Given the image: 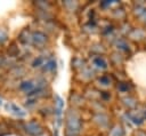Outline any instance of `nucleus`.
Returning a JSON list of instances; mask_svg holds the SVG:
<instances>
[{"mask_svg": "<svg viewBox=\"0 0 146 136\" xmlns=\"http://www.w3.org/2000/svg\"><path fill=\"white\" fill-rule=\"evenodd\" d=\"M81 130V120L75 110H70L66 114V136H79Z\"/></svg>", "mask_w": 146, "mask_h": 136, "instance_id": "nucleus-1", "label": "nucleus"}, {"mask_svg": "<svg viewBox=\"0 0 146 136\" xmlns=\"http://www.w3.org/2000/svg\"><path fill=\"white\" fill-rule=\"evenodd\" d=\"M24 129H25V131H26L29 135H31V136H39V135H41L42 131H43L41 125L38 123L36 121H29V122H26V123L24 125Z\"/></svg>", "mask_w": 146, "mask_h": 136, "instance_id": "nucleus-2", "label": "nucleus"}, {"mask_svg": "<svg viewBox=\"0 0 146 136\" xmlns=\"http://www.w3.org/2000/svg\"><path fill=\"white\" fill-rule=\"evenodd\" d=\"M48 41V37L43 33V32H40V31H36L34 33H32V43L39 48H42L46 46Z\"/></svg>", "mask_w": 146, "mask_h": 136, "instance_id": "nucleus-3", "label": "nucleus"}, {"mask_svg": "<svg viewBox=\"0 0 146 136\" xmlns=\"http://www.w3.org/2000/svg\"><path fill=\"white\" fill-rule=\"evenodd\" d=\"M94 121L100 126V127H107L108 126V117L104 113H97L94 115Z\"/></svg>", "mask_w": 146, "mask_h": 136, "instance_id": "nucleus-4", "label": "nucleus"}, {"mask_svg": "<svg viewBox=\"0 0 146 136\" xmlns=\"http://www.w3.org/2000/svg\"><path fill=\"white\" fill-rule=\"evenodd\" d=\"M92 63H94V65L96 66V67H98V69H100V70H105L106 67H107V62L105 61V58L104 57H102V56H95L94 58H92Z\"/></svg>", "mask_w": 146, "mask_h": 136, "instance_id": "nucleus-5", "label": "nucleus"}, {"mask_svg": "<svg viewBox=\"0 0 146 136\" xmlns=\"http://www.w3.org/2000/svg\"><path fill=\"white\" fill-rule=\"evenodd\" d=\"M34 87H35V85H34L31 80L24 81V82H22V85H21V89L24 90L25 93H32V91L34 90Z\"/></svg>", "mask_w": 146, "mask_h": 136, "instance_id": "nucleus-6", "label": "nucleus"}, {"mask_svg": "<svg viewBox=\"0 0 146 136\" xmlns=\"http://www.w3.org/2000/svg\"><path fill=\"white\" fill-rule=\"evenodd\" d=\"M122 103H123L127 107H129V109L135 107V106H136V104H137L136 99H135L133 97H130V96H127V97L122 98Z\"/></svg>", "mask_w": 146, "mask_h": 136, "instance_id": "nucleus-7", "label": "nucleus"}, {"mask_svg": "<svg viewBox=\"0 0 146 136\" xmlns=\"http://www.w3.org/2000/svg\"><path fill=\"white\" fill-rule=\"evenodd\" d=\"M7 107H8V109H10L13 113H15V114H17V115H19V117H24V115H25V112H24L22 109L17 107L15 104L9 103V104H7Z\"/></svg>", "mask_w": 146, "mask_h": 136, "instance_id": "nucleus-8", "label": "nucleus"}, {"mask_svg": "<svg viewBox=\"0 0 146 136\" xmlns=\"http://www.w3.org/2000/svg\"><path fill=\"white\" fill-rule=\"evenodd\" d=\"M124 131L121 126H114L110 131V136H123Z\"/></svg>", "mask_w": 146, "mask_h": 136, "instance_id": "nucleus-9", "label": "nucleus"}, {"mask_svg": "<svg viewBox=\"0 0 146 136\" xmlns=\"http://www.w3.org/2000/svg\"><path fill=\"white\" fill-rule=\"evenodd\" d=\"M55 65H56V63H55V61H54V59H50V61H48V62L46 63V66H44V70H47V71H51V70H54V67H55Z\"/></svg>", "mask_w": 146, "mask_h": 136, "instance_id": "nucleus-10", "label": "nucleus"}, {"mask_svg": "<svg viewBox=\"0 0 146 136\" xmlns=\"http://www.w3.org/2000/svg\"><path fill=\"white\" fill-rule=\"evenodd\" d=\"M117 88H119V90H121V91H128L130 87H129V85L125 83V82H120L119 86H117Z\"/></svg>", "mask_w": 146, "mask_h": 136, "instance_id": "nucleus-11", "label": "nucleus"}, {"mask_svg": "<svg viewBox=\"0 0 146 136\" xmlns=\"http://www.w3.org/2000/svg\"><path fill=\"white\" fill-rule=\"evenodd\" d=\"M8 53H9V55H10V56H16V55H18V53H19V51H18V49L13 45V46L8 49Z\"/></svg>", "mask_w": 146, "mask_h": 136, "instance_id": "nucleus-12", "label": "nucleus"}, {"mask_svg": "<svg viewBox=\"0 0 146 136\" xmlns=\"http://www.w3.org/2000/svg\"><path fill=\"white\" fill-rule=\"evenodd\" d=\"M99 82H102V85H104V86H107V85H110L111 80L107 77H102V78H99Z\"/></svg>", "mask_w": 146, "mask_h": 136, "instance_id": "nucleus-13", "label": "nucleus"}, {"mask_svg": "<svg viewBox=\"0 0 146 136\" xmlns=\"http://www.w3.org/2000/svg\"><path fill=\"white\" fill-rule=\"evenodd\" d=\"M6 39H7V35H6V33H5L2 30H0V43H1V42H3Z\"/></svg>", "mask_w": 146, "mask_h": 136, "instance_id": "nucleus-14", "label": "nucleus"}, {"mask_svg": "<svg viewBox=\"0 0 146 136\" xmlns=\"http://www.w3.org/2000/svg\"><path fill=\"white\" fill-rule=\"evenodd\" d=\"M2 63H3V57H2L1 55H0V66L2 65Z\"/></svg>", "mask_w": 146, "mask_h": 136, "instance_id": "nucleus-15", "label": "nucleus"}]
</instances>
